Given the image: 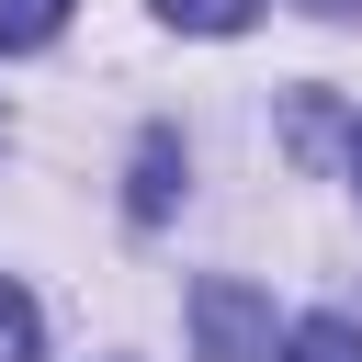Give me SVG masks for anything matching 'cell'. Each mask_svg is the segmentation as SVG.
<instances>
[{"mask_svg": "<svg viewBox=\"0 0 362 362\" xmlns=\"http://www.w3.org/2000/svg\"><path fill=\"white\" fill-rule=\"evenodd\" d=\"M192 362H272V294L238 272L192 283Z\"/></svg>", "mask_w": 362, "mask_h": 362, "instance_id": "1", "label": "cell"}, {"mask_svg": "<svg viewBox=\"0 0 362 362\" xmlns=\"http://www.w3.org/2000/svg\"><path fill=\"white\" fill-rule=\"evenodd\" d=\"M170 192H181V136H170V124H147V136H136V181H124V215H136V226H158V215H170Z\"/></svg>", "mask_w": 362, "mask_h": 362, "instance_id": "2", "label": "cell"}, {"mask_svg": "<svg viewBox=\"0 0 362 362\" xmlns=\"http://www.w3.org/2000/svg\"><path fill=\"white\" fill-rule=\"evenodd\" d=\"M283 362H362V328L351 317H294L283 328Z\"/></svg>", "mask_w": 362, "mask_h": 362, "instance_id": "3", "label": "cell"}, {"mask_svg": "<svg viewBox=\"0 0 362 362\" xmlns=\"http://www.w3.org/2000/svg\"><path fill=\"white\" fill-rule=\"evenodd\" d=\"M57 34H68V0H0V45H11V57L57 45Z\"/></svg>", "mask_w": 362, "mask_h": 362, "instance_id": "4", "label": "cell"}, {"mask_svg": "<svg viewBox=\"0 0 362 362\" xmlns=\"http://www.w3.org/2000/svg\"><path fill=\"white\" fill-rule=\"evenodd\" d=\"M0 362H45V317L23 283H0Z\"/></svg>", "mask_w": 362, "mask_h": 362, "instance_id": "5", "label": "cell"}, {"mask_svg": "<svg viewBox=\"0 0 362 362\" xmlns=\"http://www.w3.org/2000/svg\"><path fill=\"white\" fill-rule=\"evenodd\" d=\"M249 11L260 0H158V23H181V34H249Z\"/></svg>", "mask_w": 362, "mask_h": 362, "instance_id": "6", "label": "cell"}, {"mask_svg": "<svg viewBox=\"0 0 362 362\" xmlns=\"http://www.w3.org/2000/svg\"><path fill=\"white\" fill-rule=\"evenodd\" d=\"M305 11H362V0H305Z\"/></svg>", "mask_w": 362, "mask_h": 362, "instance_id": "7", "label": "cell"}, {"mask_svg": "<svg viewBox=\"0 0 362 362\" xmlns=\"http://www.w3.org/2000/svg\"><path fill=\"white\" fill-rule=\"evenodd\" d=\"M351 181H362V136H351Z\"/></svg>", "mask_w": 362, "mask_h": 362, "instance_id": "8", "label": "cell"}]
</instances>
